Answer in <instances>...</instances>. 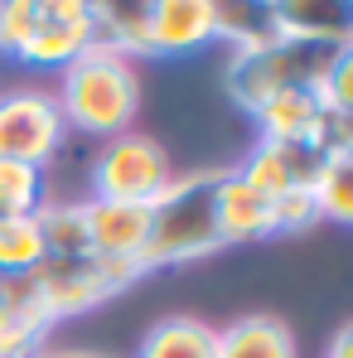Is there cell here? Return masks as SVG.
Masks as SVG:
<instances>
[{"mask_svg":"<svg viewBox=\"0 0 353 358\" xmlns=\"http://www.w3.org/2000/svg\"><path fill=\"white\" fill-rule=\"evenodd\" d=\"M228 170H194L165 184V194L150 203V233H145V252L141 266H179L194 257H208L223 247V228H218V194H223Z\"/></svg>","mask_w":353,"mask_h":358,"instance_id":"obj_1","label":"cell"},{"mask_svg":"<svg viewBox=\"0 0 353 358\" xmlns=\"http://www.w3.org/2000/svg\"><path fill=\"white\" fill-rule=\"evenodd\" d=\"M54 102L63 112V126L112 141L141 112V78H136L131 59H121V54L97 44V49H87L82 59H73L63 68Z\"/></svg>","mask_w":353,"mask_h":358,"instance_id":"obj_2","label":"cell"},{"mask_svg":"<svg viewBox=\"0 0 353 358\" xmlns=\"http://www.w3.org/2000/svg\"><path fill=\"white\" fill-rule=\"evenodd\" d=\"M349 44H319V39H295V34H276L261 49L233 54L228 63V97L242 112L266 107L276 92H295V87H319L324 73Z\"/></svg>","mask_w":353,"mask_h":358,"instance_id":"obj_3","label":"cell"},{"mask_svg":"<svg viewBox=\"0 0 353 358\" xmlns=\"http://www.w3.org/2000/svg\"><path fill=\"white\" fill-rule=\"evenodd\" d=\"M141 262H117V257H44L34 271H29V286L44 305L49 320H68V315H82L102 300L121 296L131 281H141Z\"/></svg>","mask_w":353,"mask_h":358,"instance_id":"obj_4","label":"cell"},{"mask_svg":"<svg viewBox=\"0 0 353 358\" xmlns=\"http://www.w3.org/2000/svg\"><path fill=\"white\" fill-rule=\"evenodd\" d=\"M170 160L160 150L155 136H141V131H121L102 145L97 165H92V199H112V203H155L170 184Z\"/></svg>","mask_w":353,"mask_h":358,"instance_id":"obj_5","label":"cell"},{"mask_svg":"<svg viewBox=\"0 0 353 358\" xmlns=\"http://www.w3.org/2000/svg\"><path fill=\"white\" fill-rule=\"evenodd\" d=\"M63 136H68V126H63L54 92L15 87V92L0 97V160L44 170L59 155Z\"/></svg>","mask_w":353,"mask_h":358,"instance_id":"obj_6","label":"cell"},{"mask_svg":"<svg viewBox=\"0 0 353 358\" xmlns=\"http://www.w3.org/2000/svg\"><path fill=\"white\" fill-rule=\"evenodd\" d=\"M261 126V141H286V145H315V150H349V121L334 117L319 102V87H295L276 92L266 107L252 112Z\"/></svg>","mask_w":353,"mask_h":358,"instance_id":"obj_7","label":"cell"},{"mask_svg":"<svg viewBox=\"0 0 353 358\" xmlns=\"http://www.w3.org/2000/svg\"><path fill=\"white\" fill-rule=\"evenodd\" d=\"M87 49H97V10L87 0H39L34 29L20 59L39 68H68Z\"/></svg>","mask_w":353,"mask_h":358,"instance_id":"obj_8","label":"cell"},{"mask_svg":"<svg viewBox=\"0 0 353 358\" xmlns=\"http://www.w3.org/2000/svg\"><path fill=\"white\" fill-rule=\"evenodd\" d=\"M324 155L334 150H315V145H286V141H257L252 155L242 160V170H233L242 184H252L266 199H281L291 189H310Z\"/></svg>","mask_w":353,"mask_h":358,"instance_id":"obj_9","label":"cell"},{"mask_svg":"<svg viewBox=\"0 0 353 358\" xmlns=\"http://www.w3.org/2000/svg\"><path fill=\"white\" fill-rule=\"evenodd\" d=\"M87 242L97 257H117V262H141L145 233H150V208L145 203H112V199H87ZM145 271V266H141Z\"/></svg>","mask_w":353,"mask_h":358,"instance_id":"obj_10","label":"cell"},{"mask_svg":"<svg viewBox=\"0 0 353 358\" xmlns=\"http://www.w3.org/2000/svg\"><path fill=\"white\" fill-rule=\"evenodd\" d=\"M213 0H150V59L213 44Z\"/></svg>","mask_w":353,"mask_h":358,"instance_id":"obj_11","label":"cell"},{"mask_svg":"<svg viewBox=\"0 0 353 358\" xmlns=\"http://www.w3.org/2000/svg\"><path fill=\"white\" fill-rule=\"evenodd\" d=\"M218 228H223V247L228 242H257V238H276V203L266 194H257L252 184L228 170L223 194H218Z\"/></svg>","mask_w":353,"mask_h":358,"instance_id":"obj_12","label":"cell"},{"mask_svg":"<svg viewBox=\"0 0 353 358\" xmlns=\"http://www.w3.org/2000/svg\"><path fill=\"white\" fill-rule=\"evenodd\" d=\"M276 29L319 44H353V5L344 0H276Z\"/></svg>","mask_w":353,"mask_h":358,"instance_id":"obj_13","label":"cell"},{"mask_svg":"<svg viewBox=\"0 0 353 358\" xmlns=\"http://www.w3.org/2000/svg\"><path fill=\"white\" fill-rule=\"evenodd\" d=\"M213 358H295V334L276 315H242L218 329Z\"/></svg>","mask_w":353,"mask_h":358,"instance_id":"obj_14","label":"cell"},{"mask_svg":"<svg viewBox=\"0 0 353 358\" xmlns=\"http://www.w3.org/2000/svg\"><path fill=\"white\" fill-rule=\"evenodd\" d=\"M97 10V44L121 59H150V0H102Z\"/></svg>","mask_w":353,"mask_h":358,"instance_id":"obj_15","label":"cell"},{"mask_svg":"<svg viewBox=\"0 0 353 358\" xmlns=\"http://www.w3.org/2000/svg\"><path fill=\"white\" fill-rule=\"evenodd\" d=\"M218 349V329L194 320V315H170L160 324H150V334L141 339L136 358H213Z\"/></svg>","mask_w":353,"mask_h":358,"instance_id":"obj_16","label":"cell"},{"mask_svg":"<svg viewBox=\"0 0 353 358\" xmlns=\"http://www.w3.org/2000/svg\"><path fill=\"white\" fill-rule=\"evenodd\" d=\"M213 34L233 39L237 54L261 49V44H271L281 34L276 29V5L271 0H218L213 5Z\"/></svg>","mask_w":353,"mask_h":358,"instance_id":"obj_17","label":"cell"},{"mask_svg":"<svg viewBox=\"0 0 353 358\" xmlns=\"http://www.w3.org/2000/svg\"><path fill=\"white\" fill-rule=\"evenodd\" d=\"M34 223H39V238H44V257H87L92 252L82 203H44L34 213Z\"/></svg>","mask_w":353,"mask_h":358,"instance_id":"obj_18","label":"cell"},{"mask_svg":"<svg viewBox=\"0 0 353 358\" xmlns=\"http://www.w3.org/2000/svg\"><path fill=\"white\" fill-rule=\"evenodd\" d=\"M310 194H315L319 218H329V223H353V155L349 150L324 155V165H319V175L310 184Z\"/></svg>","mask_w":353,"mask_h":358,"instance_id":"obj_19","label":"cell"},{"mask_svg":"<svg viewBox=\"0 0 353 358\" xmlns=\"http://www.w3.org/2000/svg\"><path fill=\"white\" fill-rule=\"evenodd\" d=\"M44 208V170L0 160V223L5 218H34Z\"/></svg>","mask_w":353,"mask_h":358,"instance_id":"obj_20","label":"cell"},{"mask_svg":"<svg viewBox=\"0 0 353 358\" xmlns=\"http://www.w3.org/2000/svg\"><path fill=\"white\" fill-rule=\"evenodd\" d=\"M44 262V238L34 218H5L0 223V276H29Z\"/></svg>","mask_w":353,"mask_h":358,"instance_id":"obj_21","label":"cell"},{"mask_svg":"<svg viewBox=\"0 0 353 358\" xmlns=\"http://www.w3.org/2000/svg\"><path fill=\"white\" fill-rule=\"evenodd\" d=\"M34 15H39V0H5V15H0V49L5 54L20 59V49L29 44Z\"/></svg>","mask_w":353,"mask_h":358,"instance_id":"obj_22","label":"cell"},{"mask_svg":"<svg viewBox=\"0 0 353 358\" xmlns=\"http://www.w3.org/2000/svg\"><path fill=\"white\" fill-rule=\"evenodd\" d=\"M271 203H276V233L310 228V223L319 218V208H315V194H310V189H291V194H281V199H271Z\"/></svg>","mask_w":353,"mask_h":358,"instance_id":"obj_23","label":"cell"},{"mask_svg":"<svg viewBox=\"0 0 353 358\" xmlns=\"http://www.w3.org/2000/svg\"><path fill=\"white\" fill-rule=\"evenodd\" d=\"M39 339H44V334L24 329V324L5 310V300H0V358H39Z\"/></svg>","mask_w":353,"mask_h":358,"instance_id":"obj_24","label":"cell"},{"mask_svg":"<svg viewBox=\"0 0 353 358\" xmlns=\"http://www.w3.org/2000/svg\"><path fill=\"white\" fill-rule=\"evenodd\" d=\"M324 358H353V329H349V324L334 334V344H329V354H324Z\"/></svg>","mask_w":353,"mask_h":358,"instance_id":"obj_25","label":"cell"},{"mask_svg":"<svg viewBox=\"0 0 353 358\" xmlns=\"http://www.w3.org/2000/svg\"><path fill=\"white\" fill-rule=\"evenodd\" d=\"M54 358H102V354H54Z\"/></svg>","mask_w":353,"mask_h":358,"instance_id":"obj_26","label":"cell"},{"mask_svg":"<svg viewBox=\"0 0 353 358\" xmlns=\"http://www.w3.org/2000/svg\"><path fill=\"white\" fill-rule=\"evenodd\" d=\"M0 15H5V0H0Z\"/></svg>","mask_w":353,"mask_h":358,"instance_id":"obj_27","label":"cell"},{"mask_svg":"<svg viewBox=\"0 0 353 358\" xmlns=\"http://www.w3.org/2000/svg\"><path fill=\"white\" fill-rule=\"evenodd\" d=\"M0 286H5V276H0Z\"/></svg>","mask_w":353,"mask_h":358,"instance_id":"obj_28","label":"cell"}]
</instances>
